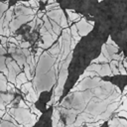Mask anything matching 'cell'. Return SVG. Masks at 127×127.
Masks as SVG:
<instances>
[{
    "label": "cell",
    "mask_w": 127,
    "mask_h": 127,
    "mask_svg": "<svg viewBox=\"0 0 127 127\" xmlns=\"http://www.w3.org/2000/svg\"><path fill=\"white\" fill-rule=\"evenodd\" d=\"M61 46L62 39L60 37L56 44H54L49 50L42 53L39 61L36 64L32 83L38 96H40V94L44 91L51 90L57 83L59 70L55 67V64L60 54Z\"/></svg>",
    "instance_id": "cell-1"
},
{
    "label": "cell",
    "mask_w": 127,
    "mask_h": 127,
    "mask_svg": "<svg viewBox=\"0 0 127 127\" xmlns=\"http://www.w3.org/2000/svg\"><path fill=\"white\" fill-rule=\"evenodd\" d=\"M6 65H7V69H8L7 82L10 83V84L15 85L16 77L18 76L19 73L22 72V69L19 67V65L16 64V62L10 57L6 58Z\"/></svg>",
    "instance_id": "cell-2"
},
{
    "label": "cell",
    "mask_w": 127,
    "mask_h": 127,
    "mask_svg": "<svg viewBox=\"0 0 127 127\" xmlns=\"http://www.w3.org/2000/svg\"><path fill=\"white\" fill-rule=\"evenodd\" d=\"M20 89L25 94V101L34 104L39 99V96H38V94H37V92L33 86L32 81H28L25 84H23Z\"/></svg>",
    "instance_id": "cell-3"
},
{
    "label": "cell",
    "mask_w": 127,
    "mask_h": 127,
    "mask_svg": "<svg viewBox=\"0 0 127 127\" xmlns=\"http://www.w3.org/2000/svg\"><path fill=\"white\" fill-rule=\"evenodd\" d=\"M76 29H77V33L80 37L86 36L92 29L94 26V22L93 21H87L84 17H82L77 23L74 24Z\"/></svg>",
    "instance_id": "cell-4"
},
{
    "label": "cell",
    "mask_w": 127,
    "mask_h": 127,
    "mask_svg": "<svg viewBox=\"0 0 127 127\" xmlns=\"http://www.w3.org/2000/svg\"><path fill=\"white\" fill-rule=\"evenodd\" d=\"M14 98L13 93H0V110L6 111L7 107L11 104Z\"/></svg>",
    "instance_id": "cell-5"
},
{
    "label": "cell",
    "mask_w": 127,
    "mask_h": 127,
    "mask_svg": "<svg viewBox=\"0 0 127 127\" xmlns=\"http://www.w3.org/2000/svg\"><path fill=\"white\" fill-rule=\"evenodd\" d=\"M0 127H22L20 126L19 124L16 123V121L7 113L6 111V114L3 116V118L1 119V122H0Z\"/></svg>",
    "instance_id": "cell-6"
},
{
    "label": "cell",
    "mask_w": 127,
    "mask_h": 127,
    "mask_svg": "<svg viewBox=\"0 0 127 127\" xmlns=\"http://www.w3.org/2000/svg\"><path fill=\"white\" fill-rule=\"evenodd\" d=\"M65 12H66V14H67V16H68V19H67V21H68V25L70 26V24L71 23H77L83 16L82 15H80V14H78V13H76L74 10H70V9H65Z\"/></svg>",
    "instance_id": "cell-7"
},
{
    "label": "cell",
    "mask_w": 127,
    "mask_h": 127,
    "mask_svg": "<svg viewBox=\"0 0 127 127\" xmlns=\"http://www.w3.org/2000/svg\"><path fill=\"white\" fill-rule=\"evenodd\" d=\"M29 80H28V78L26 77V75H25V73L22 71L21 73H19L18 74V76L16 77V82H15V87L16 88H18V89H20L21 88V86L23 85V84H25L26 82H28Z\"/></svg>",
    "instance_id": "cell-8"
},
{
    "label": "cell",
    "mask_w": 127,
    "mask_h": 127,
    "mask_svg": "<svg viewBox=\"0 0 127 127\" xmlns=\"http://www.w3.org/2000/svg\"><path fill=\"white\" fill-rule=\"evenodd\" d=\"M6 56H0V72L3 73L5 75V77L7 78L8 76V69H7V65H6Z\"/></svg>",
    "instance_id": "cell-9"
},
{
    "label": "cell",
    "mask_w": 127,
    "mask_h": 127,
    "mask_svg": "<svg viewBox=\"0 0 127 127\" xmlns=\"http://www.w3.org/2000/svg\"><path fill=\"white\" fill-rule=\"evenodd\" d=\"M9 9V2H0V19L4 16L5 12Z\"/></svg>",
    "instance_id": "cell-10"
},
{
    "label": "cell",
    "mask_w": 127,
    "mask_h": 127,
    "mask_svg": "<svg viewBox=\"0 0 127 127\" xmlns=\"http://www.w3.org/2000/svg\"><path fill=\"white\" fill-rule=\"evenodd\" d=\"M118 70H119V73H120V74H123V75H126V74H127V71H126L125 67L123 66L122 63L119 64V65H118Z\"/></svg>",
    "instance_id": "cell-11"
},
{
    "label": "cell",
    "mask_w": 127,
    "mask_h": 127,
    "mask_svg": "<svg viewBox=\"0 0 127 127\" xmlns=\"http://www.w3.org/2000/svg\"><path fill=\"white\" fill-rule=\"evenodd\" d=\"M6 54H7V50L2 45H0V56H5Z\"/></svg>",
    "instance_id": "cell-12"
},
{
    "label": "cell",
    "mask_w": 127,
    "mask_h": 127,
    "mask_svg": "<svg viewBox=\"0 0 127 127\" xmlns=\"http://www.w3.org/2000/svg\"><path fill=\"white\" fill-rule=\"evenodd\" d=\"M118 116H119V117H124V118H126V119H127V111L122 110V111L118 112Z\"/></svg>",
    "instance_id": "cell-13"
},
{
    "label": "cell",
    "mask_w": 127,
    "mask_h": 127,
    "mask_svg": "<svg viewBox=\"0 0 127 127\" xmlns=\"http://www.w3.org/2000/svg\"><path fill=\"white\" fill-rule=\"evenodd\" d=\"M127 94V85L125 86V89H124V91H123V95H126Z\"/></svg>",
    "instance_id": "cell-14"
}]
</instances>
